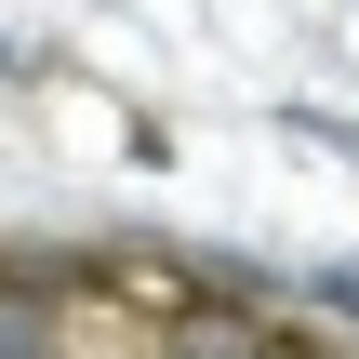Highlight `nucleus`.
Listing matches in <instances>:
<instances>
[{
  "instance_id": "nucleus-2",
  "label": "nucleus",
  "mask_w": 359,
  "mask_h": 359,
  "mask_svg": "<svg viewBox=\"0 0 359 359\" xmlns=\"http://www.w3.org/2000/svg\"><path fill=\"white\" fill-rule=\"evenodd\" d=\"M306 293H320V306H333V320H359V266H320V280H306Z\"/></svg>"
},
{
  "instance_id": "nucleus-1",
  "label": "nucleus",
  "mask_w": 359,
  "mask_h": 359,
  "mask_svg": "<svg viewBox=\"0 0 359 359\" xmlns=\"http://www.w3.org/2000/svg\"><path fill=\"white\" fill-rule=\"evenodd\" d=\"M0 359H53V306L40 293H0Z\"/></svg>"
}]
</instances>
